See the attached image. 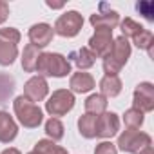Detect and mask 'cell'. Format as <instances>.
<instances>
[{"instance_id":"484cf974","label":"cell","mask_w":154,"mask_h":154,"mask_svg":"<svg viewBox=\"0 0 154 154\" xmlns=\"http://www.w3.org/2000/svg\"><path fill=\"white\" fill-rule=\"evenodd\" d=\"M20 35L15 29H0V42H8V44H17Z\"/></svg>"},{"instance_id":"4316f807","label":"cell","mask_w":154,"mask_h":154,"mask_svg":"<svg viewBox=\"0 0 154 154\" xmlns=\"http://www.w3.org/2000/svg\"><path fill=\"white\" fill-rule=\"evenodd\" d=\"M136 9L147 18V20H154V4L152 2H140V4H136Z\"/></svg>"},{"instance_id":"ac0fdd59","label":"cell","mask_w":154,"mask_h":154,"mask_svg":"<svg viewBox=\"0 0 154 154\" xmlns=\"http://www.w3.org/2000/svg\"><path fill=\"white\" fill-rule=\"evenodd\" d=\"M105 107H107V102H105V98L103 96H100V94H94V96H91L89 100H87V103H85V109H87V112L89 114H100V112H103L105 111Z\"/></svg>"},{"instance_id":"5b68a950","label":"cell","mask_w":154,"mask_h":154,"mask_svg":"<svg viewBox=\"0 0 154 154\" xmlns=\"http://www.w3.org/2000/svg\"><path fill=\"white\" fill-rule=\"evenodd\" d=\"M82 24H84V20H82V17L78 13H76V11H69V13H65V15H62L58 18L54 29L62 36H74L76 33L80 31Z\"/></svg>"},{"instance_id":"ffe728a7","label":"cell","mask_w":154,"mask_h":154,"mask_svg":"<svg viewBox=\"0 0 154 154\" xmlns=\"http://www.w3.org/2000/svg\"><path fill=\"white\" fill-rule=\"evenodd\" d=\"M38 58H40L38 49L35 45H27L26 51H24V67L27 71H35L36 69V63H38Z\"/></svg>"},{"instance_id":"8fae6325","label":"cell","mask_w":154,"mask_h":154,"mask_svg":"<svg viewBox=\"0 0 154 154\" xmlns=\"http://www.w3.org/2000/svg\"><path fill=\"white\" fill-rule=\"evenodd\" d=\"M47 93V84L44 78H38V76H35V78H31L26 85V94H27V100H31L33 103L42 100Z\"/></svg>"},{"instance_id":"d6986e66","label":"cell","mask_w":154,"mask_h":154,"mask_svg":"<svg viewBox=\"0 0 154 154\" xmlns=\"http://www.w3.org/2000/svg\"><path fill=\"white\" fill-rule=\"evenodd\" d=\"M15 56H17V45L15 44L0 42V63L8 65L15 60Z\"/></svg>"},{"instance_id":"4fadbf2b","label":"cell","mask_w":154,"mask_h":154,"mask_svg":"<svg viewBox=\"0 0 154 154\" xmlns=\"http://www.w3.org/2000/svg\"><path fill=\"white\" fill-rule=\"evenodd\" d=\"M17 136V127L8 112H0V141H11Z\"/></svg>"},{"instance_id":"6da1fadb","label":"cell","mask_w":154,"mask_h":154,"mask_svg":"<svg viewBox=\"0 0 154 154\" xmlns=\"http://www.w3.org/2000/svg\"><path fill=\"white\" fill-rule=\"evenodd\" d=\"M129 54H131V47H129L127 38H123V36L118 38V40L112 44V51L105 56L103 67H105L107 76H116V72H118V71L122 69V65L127 62Z\"/></svg>"},{"instance_id":"7402d4cb","label":"cell","mask_w":154,"mask_h":154,"mask_svg":"<svg viewBox=\"0 0 154 154\" xmlns=\"http://www.w3.org/2000/svg\"><path fill=\"white\" fill-rule=\"evenodd\" d=\"M125 123H127L131 129L140 127V125L143 123V112L132 107V109H131V111H127V114H125Z\"/></svg>"},{"instance_id":"2e32d148","label":"cell","mask_w":154,"mask_h":154,"mask_svg":"<svg viewBox=\"0 0 154 154\" xmlns=\"http://www.w3.org/2000/svg\"><path fill=\"white\" fill-rule=\"evenodd\" d=\"M69 58H72L74 63L78 65V67H91L94 63V54L89 49H78V51L71 53Z\"/></svg>"},{"instance_id":"3957f363","label":"cell","mask_w":154,"mask_h":154,"mask_svg":"<svg viewBox=\"0 0 154 154\" xmlns=\"http://www.w3.org/2000/svg\"><path fill=\"white\" fill-rule=\"evenodd\" d=\"M36 71L44 74H54L63 76L69 72V62L62 54H42L36 63Z\"/></svg>"},{"instance_id":"5bb4252c","label":"cell","mask_w":154,"mask_h":154,"mask_svg":"<svg viewBox=\"0 0 154 154\" xmlns=\"http://www.w3.org/2000/svg\"><path fill=\"white\" fill-rule=\"evenodd\" d=\"M71 87L76 93H85V91L94 87V80H93V76L87 74V72H76L71 78Z\"/></svg>"},{"instance_id":"44dd1931","label":"cell","mask_w":154,"mask_h":154,"mask_svg":"<svg viewBox=\"0 0 154 154\" xmlns=\"http://www.w3.org/2000/svg\"><path fill=\"white\" fill-rule=\"evenodd\" d=\"M33 154H65L63 149H60L58 145L54 143H49V141H40L36 147H35V152Z\"/></svg>"},{"instance_id":"9c48e42d","label":"cell","mask_w":154,"mask_h":154,"mask_svg":"<svg viewBox=\"0 0 154 154\" xmlns=\"http://www.w3.org/2000/svg\"><path fill=\"white\" fill-rule=\"evenodd\" d=\"M118 125H120V122H118L116 114H112V112H107L103 116H98V120H96V136L109 138V136L116 134Z\"/></svg>"},{"instance_id":"e0dca14e","label":"cell","mask_w":154,"mask_h":154,"mask_svg":"<svg viewBox=\"0 0 154 154\" xmlns=\"http://www.w3.org/2000/svg\"><path fill=\"white\" fill-rule=\"evenodd\" d=\"M102 87V93L107 94V96H116L122 89V82L118 80V76H105L100 84Z\"/></svg>"},{"instance_id":"603a6c76","label":"cell","mask_w":154,"mask_h":154,"mask_svg":"<svg viewBox=\"0 0 154 154\" xmlns=\"http://www.w3.org/2000/svg\"><path fill=\"white\" fill-rule=\"evenodd\" d=\"M45 131H47V134H49L53 140H60V138L63 136V127H62L60 120H56V118H51V120L47 122Z\"/></svg>"},{"instance_id":"4dcf8cb0","label":"cell","mask_w":154,"mask_h":154,"mask_svg":"<svg viewBox=\"0 0 154 154\" xmlns=\"http://www.w3.org/2000/svg\"><path fill=\"white\" fill-rule=\"evenodd\" d=\"M2 154H20V152H18L17 149H9V150H4Z\"/></svg>"},{"instance_id":"83f0119b","label":"cell","mask_w":154,"mask_h":154,"mask_svg":"<svg viewBox=\"0 0 154 154\" xmlns=\"http://www.w3.org/2000/svg\"><path fill=\"white\" fill-rule=\"evenodd\" d=\"M94 154H116V147H114L112 143L105 141V143H102V145H98V147H96Z\"/></svg>"},{"instance_id":"ba28073f","label":"cell","mask_w":154,"mask_h":154,"mask_svg":"<svg viewBox=\"0 0 154 154\" xmlns=\"http://www.w3.org/2000/svg\"><path fill=\"white\" fill-rule=\"evenodd\" d=\"M91 47L94 51V56H107L112 51V36L109 29H96V35L91 38Z\"/></svg>"},{"instance_id":"30bf717a","label":"cell","mask_w":154,"mask_h":154,"mask_svg":"<svg viewBox=\"0 0 154 154\" xmlns=\"http://www.w3.org/2000/svg\"><path fill=\"white\" fill-rule=\"evenodd\" d=\"M29 38L33 42L35 47H44L49 44V40L53 38V29L47 26V24H38V26H33L31 31H29Z\"/></svg>"},{"instance_id":"f1b7e54d","label":"cell","mask_w":154,"mask_h":154,"mask_svg":"<svg viewBox=\"0 0 154 154\" xmlns=\"http://www.w3.org/2000/svg\"><path fill=\"white\" fill-rule=\"evenodd\" d=\"M8 13H9V9H8V4H4V2H0V24H2V22L6 20Z\"/></svg>"},{"instance_id":"f546056e","label":"cell","mask_w":154,"mask_h":154,"mask_svg":"<svg viewBox=\"0 0 154 154\" xmlns=\"http://www.w3.org/2000/svg\"><path fill=\"white\" fill-rule=\"evenodd\" d=\"M138 154H154V150H152V147L149 145V147H145L141 152H138Z\"/></svg>"},{"instance_id":"8992f818","label":"cell","mask_w":154,"mask_h":154,"mask_svg":"<svg viewBox=\"0 0 154 154\" xmlns=\"http://www.w3.org/2000/svg\"><path fill=\"white\" fill-rule=\"evenodd\" d=\"M134 109L149 112L154 109V87L150 84H140L134 93Z\"/></svg>"},{"instance_id":"7c38bea8","label":"cell","mask_w":154,"mask_h":154,"mask_svg":"<svg viewBox=\"0 0 154 154\" xmlns=\"http://www.w3.org/2000/svg\"><path fill=\"white\" fill-rule=\"evenodd\" d=\"M91 24L96 26V29H112L118 24V13L116 11H107L105 15H93L91 17Z\"/></svg>"},{"instance_id":"7a4b0ae2","label":"cell","mask_w":154,"mask_h":154,"mask_svg":"<svg viewBox=\"0 0 154 154\" xmlns=\"http://www.w3.org/2000/svg\"><path fill=\"white\" fill-rule=\"evenodd\" d=\"M15 112L18 114V120L26 127H36L42 122V111L27 98L20 96L15 102Z\"/></svg>"},{"instance_id":"277c9868","label":"cell","mask_w":154,"mask_h":154,"mask_svg":"<svg viewBox=\"0 0 154 154\" xmlns=\"http://www.w3.org/2000/svg\"><path fill=\"white\" fill-rule=\"evenodd\" d=\"M118 145H120L122 150H127V152H141V149L150 145V138L145 132L131 129V131H125L120 136Z\"/></svg>"},{"instance_id":"cb8c5ba5","label":"cell","mask_w":154,"mask_h":154,"mask_svg":"<svg viewBox=\"0 0 154 154\" xmlns=\"http://www.w3.org/2000/svg\"><path fill=\"white\" fill-rule=\"evenodd\" d=\"M122 31H123L125 36H132V38H134L140 31H143V27H141L140 24H136L132 18H125L123 24H122Z\"/></svg>"},{"instance_id":"9a60e30c","label":"cell","mask_w":154,"mask_h":154,"mask_svg":"<svg viewBox=\"0 0 154 154\" xmlns=\"http://www.w3.org/2000/svg\"><path fill=\"white\" fill-rule=\"evenodd\" d=\"M96 120H98V116L96 114H89V112L80 118V131H82V134L85 138L96 136Z\"/></svg>"},{"instance_id":"52a82bcc","label":"cell","mask_w":154,"mask_h":154,"mask_svg":"<svg viewBox=\"0 0 154 154\" xmlns=\"http://www.w3.org/2000/svg\"><path fill=\"white\" fill-rule=\"evenodd\" d=\"M74 103V98L71 93L67 91H58L51 96V100L47 102V111L53 114V116H62L65 114Z\"/></svg>"},{"instance_id":"d4e9b609","label":"cell","mask_w":154,"mask_h":154,"mask_svg":"<svg viewBox=\"0 0 154 154\" xmlns=\"http://www.w3.org/2000/svg\"><path fill=\"white\" fill-rule=\"evenodd\" d=\"M13 91V80L9 76H0V102L6 100Z\"/></svg>"}]
</instances>
